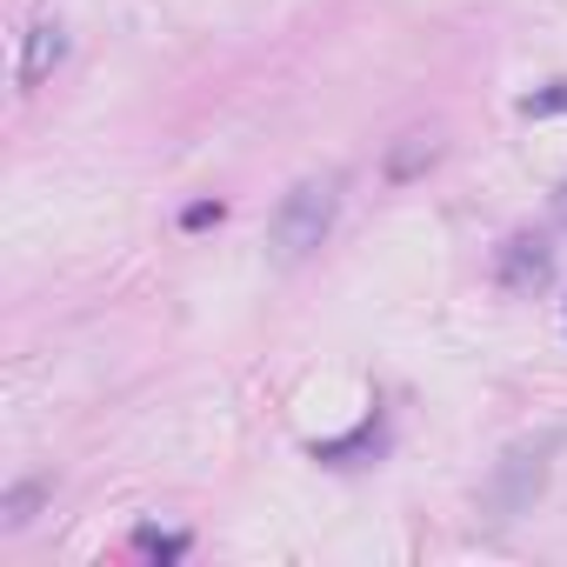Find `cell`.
<instances>
[{"label":"cell","instance_id":"3","mask_svg":"<svg viewBox=\"0 0 567 567\" xmlns=\"http://www.w3.org/2000/svg\"><path fill=\"white\" fill-rule=\"evenodd\" d=\"M61 54H68L61 21H34V28H28V54H21V87H41V81L61 68Z\"/></svg>","mask_w":567,"mask_h":567},{"label":"cell","instance_id":"6","mask_svg":"<svg viewBox=\"0 0 567 567\" xmlns=\"http://www.w3.org/2000/svg\"><path fill=\"white\" fill-rule=\"evenodd\" d=\"M207 220H220V207H214V200H200V207H187V227H207Z\"/></svg>","mask_w":567,"mask_h":567},{"label":"cell","instance_id":"7","mask_svg":"<svg viewBox=\"0 0 567 567\" xmlns=\"http://www.w3.org/2000/svg\"><path fill=\"white\" fill-rule=\"evenodd\" d=\"M554 214H560V227H567V181H560V194H554Z\"/></svg>","mask_w":567,"mask_h":567},{"label":"cell","instance_id":"2","mask_svg":"<svg viewBox=\"0 0 567 567\" xmlns=\"http://www.w3.org/2000/svg\"><path fill=\"white\" fill-rule=\"evenodd\" d=\"M547 274H554V247H547V240L514 234V240L501 247V288H507V295H534V288H547Z\"/></svg>","mask_w":567,"mask_h":567},{"label":"cell","instance_id":"4","mask_svg":"<svg viewBox=\"0 0 567 567\" xmlns=\"http://www.w3.org/2000/svg\"><path fill=\"white\" fill-rule=\"evenodd\" d=\"M520 114H567V87H540V94H527Z\"/></svg>","mask_w":567,"mask_h":567},{"label":"cell","instance_id":"1","mask_svg":"<svg viewBox=\"0 0 567 567\" xmlns=\"http://www.w3.org/2000/svg\"><path fill=\"white\" fill-rule=\"evenodd\" d=\"M334 207H341V174H315V181L288 187V200L274 207V227H267L274 260H288V267H295V260H308V254L328 240Z\"/></svg>","mask_w":567,"mask_h":567},{"label":"cell","instance_id":"5","mask_svg":"<svg viewBox=\"0 0 567 567\" xmlns=\"http://www.w3.org/2000/svg\"><path fill=\"white\" fill-rule=\"evenodd\" d=\"M141 547H147V554H181L187 540H181V534H141Z\"/></svg>","mask_w":567,"mask_h":567}]
</instances>
